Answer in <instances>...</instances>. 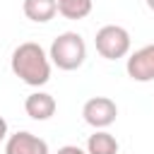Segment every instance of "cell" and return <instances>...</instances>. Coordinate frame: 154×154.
Returning <instances> with one entry per match:
<instances>
[{"label": "cell", "mask_w": 154, "mask_h": 154, "mask_svg": "<svg viewBox=\"0 0 154 154\" xmlns=\"http://www.w3.org/2000/svg\"><path fill=\"white\" fill-rule=\"evenodd\" d=\"M82 118L87 125H91L94 130H106L108 125L116 123L118 118V106L113 99L108 96H91L89 101H84L82 106Z\"/></svg>", "instance_id": "cell-4"}, {"label": "cell", "mask_w": 154, "mask_h": 154, "mask_svg": "<svg viewBox=\"0 0 154 154\" xmlns=\"http://www.w3.org/2000/svg\"><path fill=\"white\" fill-rule=\"evenodd\" d=\"M125 72L130 79L135 82H152L154 79V43L137 48L128 63H125Z\"/></svg>", "instance_id": "cell-5"}, {"label": "cell", "mask_w": 154, "mask_h": 154, "mask_svg": "<svg viewBox=\"0 0 154 154\" xmlns=\"http://www.w3.org/2000/svg\"><path fill=\"white\" fill-rule=\"evenodd\" d=\"M58 5V14H63L65 19H84L91 12V0H55Z\"/></svg>", "instance_id": "cell-10"}, {"label": "cell", "mask_w": 154, "mask_h": 154, "mask_svg": "<svg viewBox=\"0 0 154 154\" xmlns=\"http://www.w3.org/2000/svg\"><path fill=\"white\" fill-rule=\"evenodd\" d=\"M10 67L29 87H43L51 79V58L36 41H24L12 51Z\"/></svg>", "instance_id": "cell-1"}, {"label": "cell", "mask_w": 154, "mask_h": 154, "mask_svg": "<svg viewBox=\"0 0 154 154\" xmlns=\"http://www.w3.org/2000/svg\"><path fill=\"white\" fill-rule=\"evenodd\" d=\"M22 10L26 14V19L36 22V24H46L58 14V5L55 0H24Z\"/></svg>", "instance_id": "cell-8"}, {"label": "cell", "mask_w": 154, "mask_h": 154, "mask_svg": "<svg viewBox=\"0 0 154 154\" xmlns=\"http://www.w3.org/2000/svg\"><path fill=\"white\" fill-rule=\"evenodd\" d=\"M2 140H7V120L0 116V142Z\"/></svg>", "instance_id": "cell-12"}, {"label": "cell", "mask_w": 154, "mask_h": 154, "mask_svg": "<svg viewBox=\"0 0 154 154\" xmlns=\"http://www.w3.org/2000/svg\"><path fill=\"white\" fill-rule=\"evenodd\" d=\"M147 7H149V10H154V0H147Z\"/></svg>", "instance_id": "cell-13"}, {"label": "cell", "mask_w": 154, "mask_h": 154, "mask_svg": "<svg viewBox=\"0 0 154 154\" xmlns=\"http://www.w3.org/2000/svg\"><path fill=\"white\" fill-rule=\"evenodd\" d=\"M94 46H96V53L106 60H118V58H125L130 53V34L125 26L120 24H106L96 31L94 36Z\"/></svg>", "instance_id": "cell-3"}, {"label": "cell", "mask_w": 154, "mask_h": 154, "mask_svg": "<svg viewBox=\"0 0 154 154\" xmlns=\"http://www.w3.org/2000/svg\"><path fill=\"white\" fill-rule=\"evenodd\" d=\"M48 58H51V63L58 70L72 72V70L84 65V60H87V43H84V38L77 31H63L60 36L53 38Z\"/></svg>", "instance_id": "cell-2"}, {"label": "cell", "mask_w": 154, "mask_h": 154, "mask_svg": "<svg viewBox=\"0 0 154 154\" xmlns=\"http://www.w3.org/2000/svg\"><path fill=\"white\" fill-rule=\"evenodd\" d=\"M87 154H118V140L106 130H96L87 140Z\"/></svg>", "instance_id": "cell-9"}, {"label": "cell", "mask_w": 154, "mask_h": 154, "mask_svg": "<svg viewBox=\"0 0 154 154\" xmlns=\"http://www.w3.org/2000/svg\"><path fill=\"white\" fill-rule=\"evenodd\" d=\"M55 154H87V152L79 149V147H75V144H65V147H60Z\"/></svg>", "instance_id": "cell-11"}, {"label": "cell", "mask_w": 154, "mask_h": 154, "mask_svg": "<svg viewBox=\"0 0 154 154\" xmlns=\"http://www.w3.org/2000/svg\"><path fill=\"white\" fill-rule=\"evenodd\" d=\"M55 108H58V103H55V99L48 91H34L24 101V111L34 120H48L55 113Z\"/></svg>", "instance_id": "cell-7"}, {"label": "cell", "mask_w": 154, "mask_h": 154, "mask_svg": "<svg viewBox=\"0 0 154 154\" xmlns=\"http://www.w3.org/2000/svg\"><path fill=\"white\" fill-rule=\"evenodd\" d=\"M5 154H48V142L34 132L19 130L5 140Z\"/></svg>", "instance_id": "cell-6"}]
</instances>
